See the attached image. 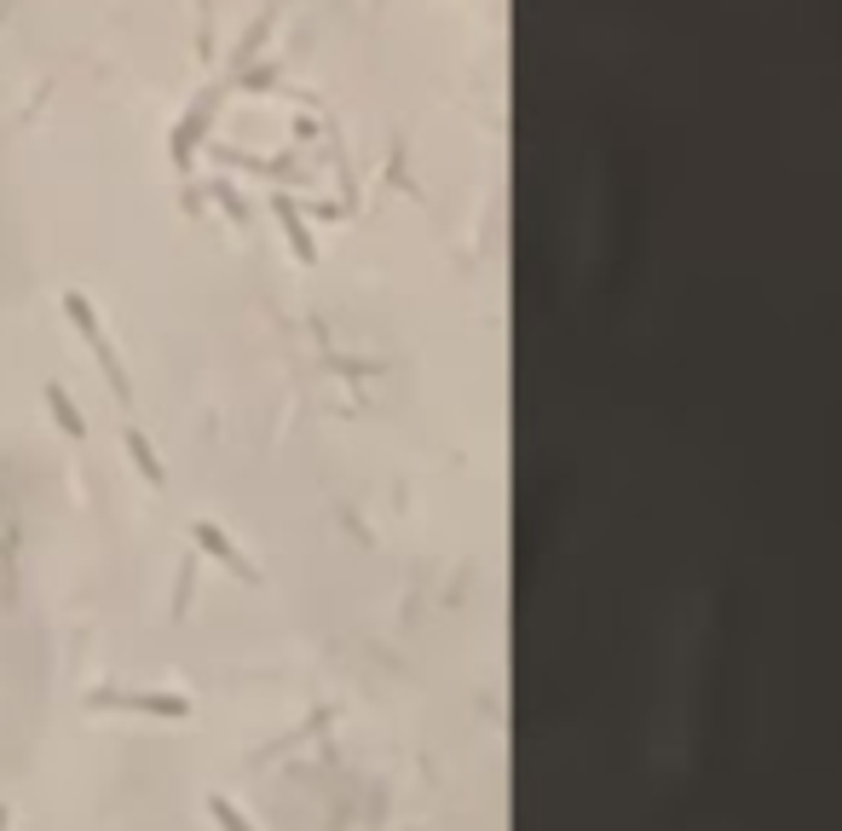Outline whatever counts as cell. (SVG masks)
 Returning <instances> with one entry per match:
<instances>
[{
  "instance_id": "1",
  "label": "cell",
  "mask_w": 842,
  "mask_h": 831,
  "mask_svg": "<svg viewBox=\"0 0 842 831\" xmlns=\"http://www.w3.org/2000/svg\"><path fill=\"white\" fill-rule=\"evenodd\" d=\"M93 710H139V716H191L185 699H168V693H115V687H99L87 693Z\"/></svg>"
},
{
  "instance_id": "2",
  "label": "cell",
  "mask_w": 842,
  "mask_h": 831,
  "mask_svg": "<svg viewBox=\"0 0 842 831\" xmlns=\"http://www.w3.org/2000/svg\"><path fill=\"white\" fill-rule=\"evenodd\" d=\"M70 318H75V324H81V335H87V341H93V347H99V358H104V369H110L115 393H128V387H122V369H115V353H110L104 341H99V330H93V312H87V306H81L75 295H70Z\"/></svg>"
},
{
  "instance_id": "3",
  "label": "cell",
  "mask_w": 842,
  "mask_h": 831,
  "mask_svg": "<svg viewBox=\"0 0 842 831\" xmlns=\"http://www.w3.org/2000/svg\"><path fill=\"white\" fill-rule=\"evenodd\" d=\"M209 814H214V820H220L225 831H254V825H248V820H243L237 809H231V802H225V797H209Z\"/></svg>"
},
{
  "instance_id": "4",
  "label": "cell",
  "mask_w": 842,
  "mask_h": 831,
  "mask_svg": "<svg viewBox=\"0 0 842 831\" xmlns=\"http://www.w3.org/2000/svg\"><path fill=\"white\" fill-rule=\"evenodd\" d=\"M47 398H52V411H58V422L70 427V434H81V416L70 411V398H64V387H47Z\"/></svg>"
},
{
  "instance_id": "5",
  "label": "cell",
  "mask_w": 842,
  "mask_h": 831,
  "mask_svg": "<svg viewBox=\"0 0 842 831\" xmlns=\"http://www.w3.org/2000/svg\"><path fill=\"white\" fill-rule=\"evenodd\" d=\"M7 820H12V809H7V802H0V831H7Z\"/></svg>"
}]
</instances>
